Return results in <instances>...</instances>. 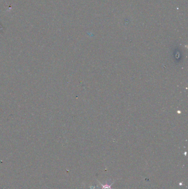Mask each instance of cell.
Instances as JSON below:
<instances>
[{"instance_id": "6da1fadb", "label": "cell", "mask_w": 188, "mask_h": 189, "mask_svg": "<svg viewBox=\"0 0 188 189\" xmlns=\"http://www.w3.org/2000/svg\"><path fill=\"white\" fill-rule=\"evenodd\" d=\"M99 183L102 185L103 187L102 189H112L111 188V186L113 184V183H112L111 185H108V183L107 184H105V185H103L101 183Z\"/></svg>"}]
</instances>
